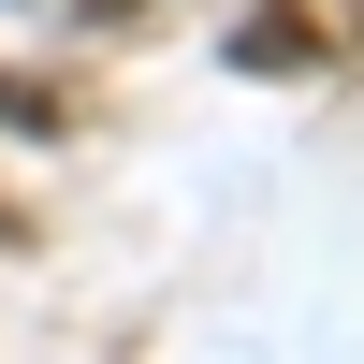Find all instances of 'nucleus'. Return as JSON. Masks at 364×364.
<instances>
[{"instance_id": "obj_2", "label": "nucleus", "mask_w": 364, "mask_h": 364, "mask_svg": "<svg viewBox=\"0 0 364 364\" xmlns=\"http://www.w3.org/2000/svg\"><path fill=\"white\" fill-rule=\"evenodd\" d=\"M117 15H132V0H117Z\"/></svg>"}, {"instance_id": "obj_1", "label": "nucleus", "mask_w": 364, "mask_h": 364, "mask_svg": "<svg viewBox=\"0 0 364 364\" xmlns=\"http://www.w3.org/2000/svg\"><path fill=\"white\" fill-rule=\"evenodd\" d=\"M0 248H15V204H0Z\"/></svg>"}]
</instances>
